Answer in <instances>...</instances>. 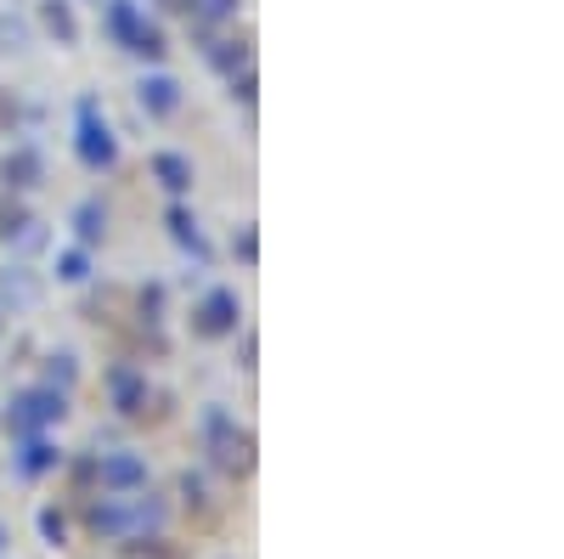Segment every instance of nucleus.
<instances>
[{
    "mask_svg": "<svg viewBox=\"0 0 564 559\" xmlns=\"http://www.w3.org/2000/svg\"><path fill=\"white\" fill-rule=\"evenodd\" d=\"M68 418V396L52 390V385H34V390H18L12 407H7V424L12 436H40V430H52Z\"/></svg>",
    "mask_w": 564,
    "mask_h": 559,
    "instance_id": "1",
    "label": "nucleus"
},
{
    "mask_svg": "<svg viewBox=\"0 0 564 559\" xmlns=\"http://www.w3.org/2000/svg\"><path fill=\"white\" fill-rule=\"evenodd\" d=\"M74 153H79V164L85 170H113L119 164V136H113V125L97 114V103H79V125H74Z\"/></svg>",
    "mask_w": 564,
    "mask_h": 559,
    "instance_id": "2",
    "label": "nucleus"
},
{
    "mask_svg": "<svg viewBox=\"0 0 564 559\" xmlns=\"http://www.w3.org/2000/svg\"><path fill=\"white\" fill-rule=\"evenodd\" d=\"M170 508L141 486V492H119V542H141V537H164Z\"/></svg>",
    "mask_w": 564,
    "mask_h": 559,
    "instance_id": "3",
    "label": "nucleus"
},
{
    "mask_svg": "<svg viewBox=\"0 0 564 559\" xmlns=\"http://www.w3.org/2000/svg\"><path fill=\"white\" fill-rule=\"evenodd\" d=\"M45 300V283H40V271L12 260V266H0V316H23Z\"/></svg>",
    "mask_w": 564,
    "mask_h": 559,
    "instance_id": "4",
    "label": "nucleus"
},
{
    "mask_svg": "<svg viewBox=\"0 0 564 559\" xmlns=\"http://www.w3.org/2000/svg\"><path fill=\"white\" fill-rule=\"evenodd\" d=\"M238 322H243V305L231 289H209L198 305H193V329L204 340H226V334H238Z\"/></svg>",
    "mask_w": 564,
    "mask_h": 559,
    "instance_id": "5",
    "label": "nucleus"
},
{
    "mask_svg": "<svg viewBox=\"0 0 564 559\" xmlns=\"http://www.w3.org/2000/svg\"><path fill=\"white\" fill-rule=\"evenodd\" d=\"M52 470H63V447L52 441V436H18V447H12V475L18 481H40V475H52Z\"/></svg>",
    "mask_w": 564,
    "mask_h": 559,
    "instance_id": "6",
    "label": "nucleus"
},
{
    "mask_svg": "<svg viewBox=\"0 0 564 559\" xmlns=\"http://www.w3.org/2000/svg\"><path fill=\"white\" fill-rule=\"evenodd\" d=\"M135 108L148 114V119H170V114H181V79L164 74V68H148V74L135 79Z\"/></svg>",
    "mask_w": 564,
    "mask_h": 559,
    "instance_id": "7",
    "label": "nucleus"
},
{
    "mask_svg": "<svg viewBox=\"0 0 564 559\" xmlns=\"http://www.w3.org/2000/svg\"><path fill=\"white\" fill-rule=\"evenodd\" d=\"M90 475L102 481V492H141V486H148V458L119 447V452H102Z\"/></svg>",
    "mask_w": 564,
    "mask_h": 559,
    "instance_id": "8",
    "label": "nucleus"
},
{
    "mask_svg": "<svg viewBox=\"0 0 564 559\" xmlns=\"http://www.w3.org/2000/svg\"><path fill=\"white\" fill-rule=\"evenodd\" d=\"M0 181H7V193H34V186L45 181V159H40V148L18 142L7 159H0Z\"/></svg>",
    "mask_w": 564,
    "mask_h": 559,
    "instance_id": "9",
    "label": "nucleus"
},
{
    "mask_svg": "<svg viewBox=\"0 0 564 559\" xmlns=\"http://www.w3.org/2000/svg\"><path fill=\"white\" fill-rule=\"evenodd\" d=\"M108 396H113V407H119L124 418L148 412V379H141L135 367H113V373H108Z\"/></svg>",
    "mask_w": 564,
    "mask_h": 559,
    "instance_id": "10",
    "label": "nucleus"
},
{
    "mask_svg": "<svg viewBox=\"0 0 564 559\" xmlns=\"http://www.w3.org/2000/svg\"><path fill=\"white\" fill-rule=\"evenodd\" d=\"M153 181L164 186V193L170 198H181V193H193V159H186V153H153Z\"/></svg>",
    "mask_w": 564,
    "mask_h": 559,
    "instance_id": "11",
    "label": "nucleus"
},
{
    "mask_svg": "<svg viewBox=\"0 0 564 559\" xmlns=\"http://www.w3.org/2000/svg\"><path fill=\"white\" fill-rule=\"evenodd\" d=\"M74 238H79V249H97L108 238V204L102 198H79L74 204Z\"/></svg>",
    "mask_w": 564,
    "mask_h": 559,
    "instance_id": "12",
    "label": "nucleus"
},
{
    "mask_svg": "<svg viewBox=\"0 0 564 559\" xmlns=\"http://www.w3.org/2000/svg\"><path fill=\"white\" fill-rule=\"evenodd\" d=\"M29 45H34V23H29L23 12L0 7V57H23Z\"/></svg>",
    "mask_w": 564,
    "mask_h": 559,
    "instance_id": "13",
    "label": "nucleus"
},
{
    "mask_svg": "<svg viewBox=\"0 0 564 559\" xmlns=\"http://www.w3.org/2000/svg\"><path fill=\"white\" fill-rule=\"evenodd\" d=\"M40 29L52 34L57 45H74V40H79V23H74L68 0H45V7H40Z\"/></svg>",
    "mask_w": 564,
    "mask_h": 559,
    "instance_id": "14",
    "label": "nucleus"
},
{
    "mask_svg": "<svg viewBox=\"0 0 564 559\" xmlns=\"http://www.w3.org/2000/svg\"><path fill=\"white\" fill-rule=\"evenodd\" d=\"M0 238H7V249H12L18 260H29V255H40V249H45V221L23 215L12 232H0Z\"/></svg>",
    "mask_w": 564,
    "mask_h": 559,
    "instance_id": "15",
    "label": "nucleus"
},
{
    "mask_svg": "<svg viewBox=\"0 0 564 559\" xmlns=\"http://www.w3.org/2000/svg\"><path fill=\"white\" fill-rule=\"evenodd\" d=\"M141 23H148V18H141L135 0H119V7H108V12H102V29H108L119 45H130V40L141 34Z\"/></svg>",
    "mask_w": 564,
    "mask_h": 559,
    "instance_id": "16",
    "label": "nucleus"
},
{
    "mask_svg": "<svg viewBox=\"0 0 564 559\" xmlns=\"http://www.w3.org/2000/svg\"><path fill=\"white\" fill-rule=\"evenodd\" d=\"M170 238H175L181 249H193L198 260H209V244H204V232H198V221H193V215H186L181 204L170 209Z\"/></svg>",
    "mask_w": 564,
    "mask_h": 559,
    "instance_id": "17",
    "label": "nucleus"
},
{
    "mask_svg": "<svg viewBox=\"0 0 564 559\" xmlns=\"http://www.w3.org/2000/svg\"><path fill=\"white\" fill-rule=\"evenodd\" d=\"M124 52H135L141 63H153V68H159V63H164V52H170V45H164V29H159V23H141V34L124 45Z\"/></svg>",
    "mask_w": 564,
    "mask_h": 559,
    "instance_id": "18",
    "label": "nucleus"
},
{
    "mask_svg": "<svg viewBox=\"0 0 564 559\" xmlns=\"http://www.w3.org/2000/svg\"><path fill=\"white\" fill-rule=\"evenodd\" d=\"M204 57L220 68V74H238V68H249V45L238 40V45H231V40H215V45H204Z\"/></svg>",
    "mask_w": 564,
    "mask_h": 559,
    "instance_id": "19",
    "label": "nucleus"
},
{
    "mask_svg": "<svg viewBox=\"0 0 564 559\" xmlns=\"http://www.w3.org/2000/svg\"><path fill=\"white\" fill-rule=\"evenodd\" d=\"M74 379H79V362H74V351H57V356H45V385L52 390H74Z\"/></svg>",
    "mask_w": 564,
    "mask_h": 559,
    "instance_id": "20",
    "label": "nucleus"
},
{
    "mask_svg": "<svg viewBox=\"0 0 564 559\" xmlns=\"http://www.w3.org/2000/svg\"><path fill=\"white\" fill-rule=\"evenodd\" d=\"M57 283H68V289L90 283V255H85V249H63V255H57Z\"/></svg>",
    "mask_w": 564,
    "mask_h": 559,
    "instance_id": "21",
    "label": "nucleus"
},
{
    "mask_svg": "<svg viewBox=\"0 0 564 559\" xmlns=\"http://www.w3.org/2000/svg\"><path fill=\"white\" fill-rule=\"evenodd\" d=\"M238 18V0H193V23H231Z\"/></svg>",
    "mask_w": 564,
    "mask_h": 559,
    "instance_id": "22",
    "label": "nucleus"
},
{
    "mask_svg": "<svg viewBox=\"0 0 564 559\" xmlns=\"http://www.w3.org/2000/svg\"><path fill=\"white\" fill-rule=\"evenodd\" d=\"M40 537L52 542V548H63V542H68V520H63V508H40Z\"/></svg>",
    "mask_w": 564,
    "mask_h": 559,
    "instance_id": "23",
    "label": "nucleus"
},
{
    "mask_svg": "<svg viewBox=\"0 0 564 559\" xmlns=\"http://www.w3.org/2000/svg\"><path fill=\"white\" fill-rule=\"evenodd\" d=\"M181 497H186V508H204V503H209V486H204V475H193V470H186V475H181Z\"/></svg>",
    "mask_w": 564,
    "mask_h": 559,
    "instance_id": "24",
    "label": "nucleus"
},
{
    "mask_svg": "<svg viewBox=\"0 0 564 559\" xmlns=\"http://www.w3.org/2000/svg\"><path fill=\"white\" fill-rule=\"evenodd\" d=\"M231 249L243 255V266H254V255H260V238H254V226H243L238 238H231Z\"/></svg>",
    "mask_w": 564,
    "mask_h": 559,
    "instance_id": "25",
    "label": "nucleus"
},
{
    "mask_svg": "<svg viewBox=\"0 0 564 559\" xmlns=\"http://www.w3.org/2000/svg\"><path fill=\"white\" fill-rule=\"evenodd\" d=\"M231 97H238V103H254V68L231 74Z\"/></svg>",
    "mask_w": 564,
    "mask_h": 559,
    "instance_id": "26",
    "label": "nucleus"
},
{
    "mask_svg": "<svg viewBox=\"0 0 564 559\" xmlns=\"http://www.w3.org/2000/svg\"><path fill=\"white\" fill-rule=\"evenodd\" d=\"M18 221H23V204H18V198H12V204H0V232H12Z\"/></svg>",
    "mask_w": 564,
    "mask_h": 559,
    "instance_id": "27",
    "label": "nucleus"
},
{
    "mask_svg": "<svg viewBox=\"0 0 564 559\" xmlns=\"http://www.w3.org/2000/svg\"><path fill=\"white\" fill-rule=\"evenodd\" d=\"M7 553H12V526L0 520V559H7Z\"/></svg>",
    "mask_w": 564,
    "mask_h": 559,
    "instance_id": "28",
    "label": "nucleus"
},
{
    "mask_svg": "<svg viewBox=\"0 0 564 559\" xmlns=\"http://www.w3.org/2000/svg\"><path fill=\"white\" fill-rule=\"evenodd\" d=\"M90 7H97V12H108V7H119V0H90Z\"/></svg>",
    "mask_w": 564,
    "mask_h": 559,
    "instance_id": "29",
    "label": "nucleus"
},
{
    "mask_svg": "<svg viewBox=\"0 0 564 559\" xmlns=\"http://www.w3.org/2000/svg\"><path fill=\"white\" fill-rule=\"evenodd\" d=\"M0 340H7V316H0Z\"/></svg>",
    "mask_w": 564,
    "mask_h": 559,
    "instance_id": "30",
    "label": "nucleus"
}]
</instances>
